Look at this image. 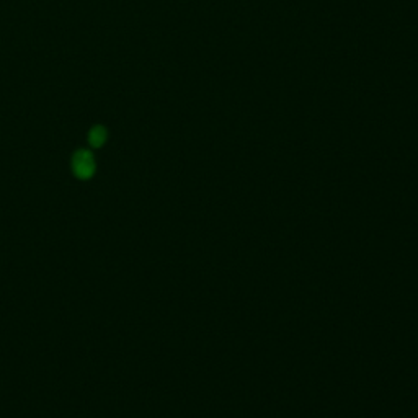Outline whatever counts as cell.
<instances>
[{
  "instance_id": "7a4b0ae2",
  "label": "cell",
  "mask_w": 418,
  "mask_h": 418,
  "mask_svg": "<svg viewBox=\"0 0 418 418\" xmlns=\"http://www.w3.org/2000/svg\"><path fill=\"white\" fill-rule=\"evenodd\" d=\"M89 141L94 147L103 146L104 141H107V131H104L103 128H100V126H97V128H94L90 131Z\"/></svg>"
},
{
  "instance_id": "6da1fadb",
  "label": "cell",
  "mask_w": 418,
  "mask_h": 418,
  "mask_svg": "<svg viewBox=\"0 0 418 418\" xmlns=\"http://www.w3.org/2000/svg\"><path fill=\"white\" fill-rule=\"evenodd\" d=\"M74 173L82 180H87L95 173V159L89 151H78L72 159Z\"/></svg>"
}]
</instances>
